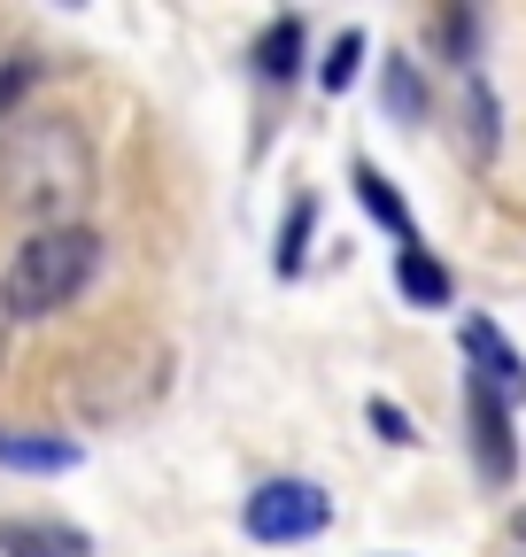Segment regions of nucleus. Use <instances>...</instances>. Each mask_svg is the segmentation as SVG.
<instances>
[{"mask_svg":"<svg viewBox=\"0 0 526 557\" xmlns=\"http://www.w3.org/2000/svg\"><path fill=\"white\" fill-rule=\"evenodd\" d=\"M0 194L24 218L47 225H78V209L93 201V148L71 116H16L0 132Z\"/></svg>","mask_w":526,"mask_h":557,"instance_id":"obj_1","label":"nucleus"},{"mask_svg":"<svg viewBox=\"0 0 526 557\" xmlns=\"http://www.w3.org/2000/svg\"><path fill=\"white\" fill-rule=\"evenodd\" d=\"M93 278H101V233L93 225H47V233H24V248L0 271V295H9V318H54Z\"/></svg>","mask_w":526,"mask_h":557,"instance_id":"obj_2","label":"nucleus"},{"mask_svg":"<svg viewBox=\"0 0 526 557\" xmlns=\"http://www.w3.org/2000/svg\"><path fill=\"white\" fill-rule=\"evenodd\" d=\"M240 527H248V542H317L334 527V496L317 480H263L240 504Z\"/></svg>","mask_w":526,"mask_h":557,"instance_id":"obj_3","label":"nucleus"},{"mask_svg":"<svg viewBox=\"0 0 526 557\" xmlns=\"http://www.w3.org/2000/svg\"><path fill=\"white\" fill-rule=\"evenodd\" d=\"M465 410H473V449H480V472L503 487L518 472V442H511V403L480 380H465Z\"/></svg>","mask_w":526,"mask_h":557,"instance_id":"obj_4","label":"nucleus"},{"mask_svg":"<svg viewBox=\"0 0 526 557\" xmlns=\"http://www.w3.org/2000/svg\"><path fill=\"white\" fill-rule=\"evenodd\" d=\"M465 357H473V380L496 387L503 403H526V357L488 325V318H465Z\"/></svg>","mask_w":526,"mask_h":557,"instance_id":"obj_5","label":"nucleus"},{"mask_svg":"<svg viewBox=\"0 0 526 557\" xmlns=\"http://www.w3.org/2000/svg\"><path fill=\"white\" fill-rule=\"evenodd\" d=\"M0 557H93V534L71 519H0Z\"/></svg>","mask_w":526,"mask_h":557,"instance_id":"obj_6","label":"nucleus"},{"mask_svg":"<svg viewBox=\"0 0 526 557\" xmlns=\"http://www.w3.org/2000/svg\"><path fill=\"white\" fill-rule=\"evenodd\" d=\"M349 186H356V201L372 209V218H379V225L394 233V248H426V240H418V218H411V201L394 194V186H387V178H379L372 163H356V171H349Z\"/></svg>","mask_w":526,"mask_h":557,"instance_id":"obj_7","label":"nucleus"},{"mask_svg":"<svg viewBox=\"0 0 526 557\" xmlns=\"http://www.w3.org/2000/svg\"><path fill=\"white\" fill-rule=\"evenodd\" d=\"M0 465L9 472H71L78 442H47V434H0Z\"/></svg>","mask_w":526,"mask_h":557,"instance_id":"obj_8","label":"nucleus"},{"mask_svg":"<svg viewBox=\"0 0 526 557\" xmlns=\"http://www.w3.org/2000/svg\"><path fill=\"white\" fill-rule=\"evenodd\" d=\"M394 287H403L418 310H441V302H449V271H441L426 248H394Z\"/></svg>","mask_w":526,"mask_h":557,"instance_id":"obj_9","label":"nucleus"},{"mask_svg":"<svg viewBox=\"0 0 526 557\" xmlns=\"http://www.w3.org/2000/svg\"><path fill=\"white\" fill-rule=\"evenodd\" d=\"M255 70H263L272 86H287V78H295V70H302V16H279L272 32L255 39Z\"/></svg>","mask_w":526,"mask_h":557,"instance_id":"obj_10","label":"nucleus"},{"mask_svg":"<svg viewBox=\"0 0 526 557\" xmlns=\"http://www.w3.org/2000/svg\"><path fill=\"white\" fill-rule=\"evenodd\" d=\"M379 94H387V109L403 116V124H418V116H426V86H418V70H411L403 54L387 62V86H379Z\"/></svg>","mask_w":526,"mask_h":557,"instance_id":"obj_11","label":"nucleus"},{"mask_svg":"<svg viewBox=\"0 0 526 557\" xmlns=\"http://www.w3.org/2000/svg\"><path fill=\"white\" fill-rule=\"evenodd\" d=\"M356 54H364V32H341V39H334V54L317 62L325 94H349V86H356Z\"/></svg>","mask_w":526,"mask_h":557,"instance_id":"obj_12","label":"nucleus"},{"mask_svg":"<svg viewBox=\"0 0 526 557\" xmlns=\"http://www.w3.org/2000/svg\"><path fill=\"white\" fill-rule=\"evenodd\" d=\"M310 218H317V201L302 194V201L287 209V233H279V271H287V278L302 271V240H310Z\"/></svg>","mask_w":526,"mask_h":557,"instance_id":"obj_13","label":"nucleus"},{"mask_svg":"<svg viewBox=\"0 0 526 557\" xmlns=\"http://www.w3.org/2000/svg\"><path fill=\"white\" fill-rule=\"evenodd\" d=\"M372 426H379L387 442H418V426H411V418L394 410V403H372Z\"/></svg>","mask_w":526,"mask_h":557,"instance_id":"obj_14","label":"nucleus"},{"mask_svg":"<svg viewBox=\"0 0 526 557\" xmlns=\"http://www.w3.org/2000/svg\"><path fill=\"white\" fill-rule=\"evenodd\" d=\"M9 333H16V318H9V295H0V364H9Z\"/></svg>","mask_w":526,"mask_h":557,"instance_id":"obj_15","label":"nucleus"},{"mask_svg":"<svg viewBox=\"0 0 526 557\" xmlns=\"http://www.w3.org/2000/svg\"><path fill=\"white\" fill-rule=\"evenodd\" d=\"M518 534H526V519H518Z\"/></svg>","mask_w":526,"mask_h":557,"instance_id":"obj_16","label":"nucleus"}]
</instances>
